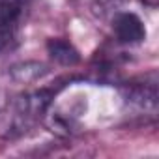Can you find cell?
<instances>
[{"label": "cell", "mask_w": 159, "mask_h": 159, "mask_svg": "<svg viewBox=\"0 0 159 159\" xmlns=\"http://www.w3.org/2000/svg\"><path fill=\"white\" fill-rule=\"evenodd\" d=\"M21 13L19 0H0V28L10 26Z\"/></svg>", "instance_id": "3957f363"}, {"label": "cell", "mask_w": 159, "mask_h": 159, "mask_svg": "<svg viewBox=\"0 0 159 159\" xmlns=\"http://www.w3.org/2000/svg\"><path fill=\"white\" fill-rule=\"evenodd\" d=\"M47 51L56 62H60L64 66H75L81 60L79 51L66 39H49L47 41Z\"/></svg>", "instance_id": "7a4b0ae2"}, {"label": "cell", "mask_w": 159, "mask_h": 159, "mask_svg": "<svg viewBox=\"0 0 159 159\" xmlns=\"http://www.w3.org/2000/svg\"><path fill=\"white\" fill-rule=\"evenodd\" d=\"M114 32L122 43H139L146 38V28L135 13H120L114 19Z\"/></svg>", "instance_id": "6da1fadb"}]
</instances>
